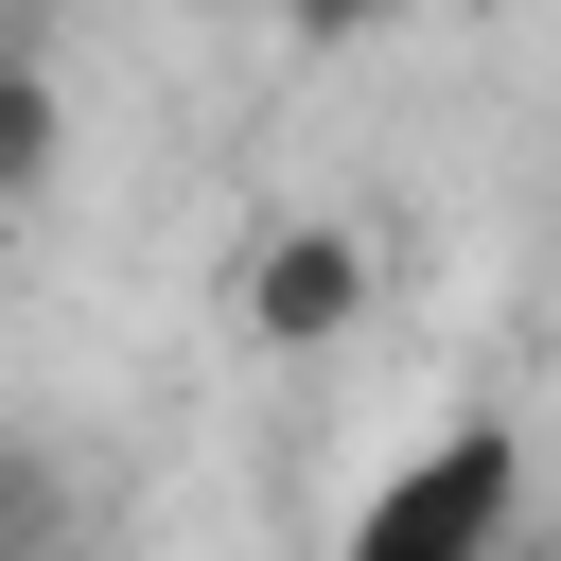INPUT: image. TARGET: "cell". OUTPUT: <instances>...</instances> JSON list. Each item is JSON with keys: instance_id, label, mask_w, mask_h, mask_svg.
Segmentation results:
<instances>
[{"instance_id": "3", "label": "cell", "mask_w": 561, "mask_h": 561, "mask_svg": "<svg viewBox=\"0 0 561 561\" xmlns=\"http://www.w3.org/2000/svg\"><path fill=\"white\" fill-rule=\"evenodd\" d=\"M53 175H70V88H53V70L0 35V210H35Z\"/></svg>"}, {"instance_id": "5", "label": "cell", "mask_w": 561, "mask_h": 561, "mask_svg": "<svg viewBox=\"0 0 561 561\" xmlns=\"http://www.w3.org/2000/svg\"><path fill=\"white\" fill-rule=\"evenodd\" d=\"M280 18H298L316 53H351V35H368V18H403V0H280Z\"/></svg>"}, {"instance_id": "1", "label": "cell", "mask_w": 561, "mask_h": 561, "mask_svg": "<svg viewBox=\"0 0 561 561\" xmlns=\"http://www.w3.org/2000/svg\"><path fill=\"white\" fill-rule=\"evenodd\" d=\"M508 543H526V421H508V403L421 421V438L368 473V508L333 526V561H508Z\"/></svg>"}, {"instance_id": "7", "label": "cell", "mask_w": 561, "mask_h": 561, "mask_svg": "<svg viewBox=\"0 0 561 561\" xmlns=\"http://www.w3.org/2000/svg\"><path fill=\"white\" fill-rule=\"evenodd\" d=\"M508 561H561V543H543V526H526V543H508Z\"/></svg>"}, {"instance_id": "6", "label": "cell", "mask_w": 561, "mask_h": 561, "mask_svg": "<svg viewBox=\"0 0 561 561\" xmlns=\"http://www.w3.org/2000/svg\"><path fill=\"white\" fill-rule=\"evenodd\" d=\"M35 561H105V543H88V526H70V543H35Z\"/></svg>"}, {"instance_id": "2", "label": "cell", "mask_w": 561, "mask_h": 561, "mask_svg": "<svg viewBox=\"0 0 561 561\" xmlns=\"http://www.w3.org/2000/svg\"><path fill=\"white\" fill-rule=\"evenodd\" d=\"M368 298H386V263H368V228H333V210H280V228L245 245V333H263V351H333V333H368Z\"/></svg>"}, {"instance_id": "4", "label": "cell", "mask_w": 561, "mask_h": 561, "mask_svg": "<svg viewBox=\"0 0 561 561\" xmlns=\"http://www.w3.org/2000/svg\"><path fill=\"white\" fill-rule=\"evenodd\" d=\"M35 543H70V456L35 421H0V561H35Z\"/></svg>"}]
</instances>
